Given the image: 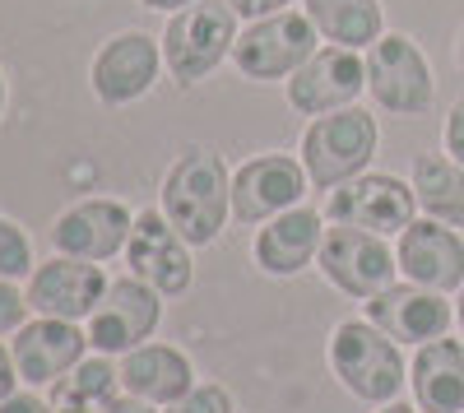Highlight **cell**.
Returning a JSON list of instances; mask_svg holds the SVG:
<instances>
[{
    "label": "cell",
    "mask_w": 464,
    "mask_h": 413,
    "mask_svg": "<svg viewBox=\"0 0 464 413\" xmlns=\"http://www.w3.org/2000/svg\"><path fill=\"white\" fill-rule=\"evenodd\" d=\"M163 214L190 246H214L232 214V177L214 149H186L163 177Z\"/></svg>",
    "instance_id": "obj_1"
},
{
    "label": "cell",
    "mask_w": 464,
    "mask_h": 413,
    "mask_svg": "<svg viewBox=\"0 0 464 413\" xmlns=\"http://www.w3.org/2000/svg\"><path fill=\"white\" fill-rule=\"evenodd\" d=\"M330 367L339 386L362 404H391L404 390V358L372 321H339L330 334Z\"/></svg>",
    "instance_id": "obj_2"
},
{
    "label": "cell",
    "mask_w": 464,
    "mask_h": 413,
    "mask_svg": "<svg viewBox=\"0 0 464 413\" xmlns=\"http://www.w3.org/2000/svg\"><path fill=\"white\" fill-rule=\"evenodd\" d=\"M376 139H381L376 117L362 111L358 102L325 111V117H312V126L302 135V168H306L316 191H334V186L367 172V163L376 154Z\"/></svg>",
    "instance_id": "obj_3"
},
{
    "label": "cell",
    "mask_w": 464,
    "mask_h": 413,
    "mask_svg": "<svg viewBox=\"0 0 464 413\" xmlns=\"http://www.w3.org/2000/svg\"><path fill=\"white\" fill-rule=\"evenodd\" d=\"M163 43V65L177 84H200L205 74H214L232 47H237V10L227 0H196L168 19Z\"/></svg>",
    "instance_id": "obj_4"
},
{
    "label": "cell",
    "mask_w": 464,
    "mask_h": 413,
    "mask_svg": "<svg viewBox=\"0 0 464 413\" xmlns=\"http://www.w3.org/2000/svg\"><path fill=\"white\" fill-rule=\"evenodd\" d=\"M367 93L391 117H422L437 98V80L428 56L409 33H381L367 47Z\"/></svg>",
    "instance_id": "obj_5"
},
{
    "label": "cell",
    "mask_w": 464,
    "mask_h": 413,
    "mask_svg": "<svg viewBox=\"0 0 464 413\" xmlns=\"http://www.w3.org/2000/svg\"><path fill=\"white\" fill-rule=\"evenodd\" d=\"M418 196H413V181L395 177V172H362L353 181H343L330 191L325 200V218L330 223H348V228H362L376 237H400L409 223H413Z\"/></svg>",
    "instance_id": "obj_6"
},
{
    "label": "cell",
    "mask_w": 464,
    "mask_h": 413,
    "mask_svg": "<svg viewBox=\"0 0 464 413\" xmlns=\"http://www.w3.org/2000/svg\"><path fill=\"white\" fill-rule=\"evenodd\" d=\"M316 24L306 10H284V14H269L256 19L237 33V47H232V61L246 80H288V74L316 56Z\"/></svg>",
    "instance_id": "obj_7"
},
{
    "label": "cell",
    "mask_w": 464,
    "mask_h": 413,
    "mask_svg": "<svg viewBox=\"0 0 464 413\" xmlns=\"http://www.w3.org/2000/svg\"><path fill=\"white\" fill-rule=\"evenodd\" d=\"M321 274L348 293V297H376L395 283V270L400 260L395 251L385 246V237L376 233H362V228H348V223H334V228H325V242H321Z\"/></svg>",
    "instance_id": "obj_8"
},
{
    "label": "cell",
    "mask_w": 464,
    "mask_h": 413,
    "mask_svg": "<svg viewBox=\"0 0 464 413\" xmlns=\"http://www.w3.org/2000/svg\"><path fill=\"white\" fill-rule=\"evenodd\" d=\"M159 74H163V43L130 28V33L107 37L98 47V56L89 65V84L102 107H130L159 84Z\"/></svg>",
    "instance_id": "obj_9"
},
{
    "label": "cell",
    "mask_w": 464,
    "mask_h": 413,
    "mask_svg": "<svg viewBox=\"0 0 464 413\" xmlns=\"http://www.w3.org/2000/svg\"><path fill=\"white\" fill-rule=\"evenodd\" d=\"M367 89V56L348 47H316L288 74V102L302 117H325V111L353 107L358 93Z\"/></svg>",
    "instance_id": "obj_10"
},
{
    "label": "cell",
    "mask_w": 464,
    "mask_h": 413,
    "mask_svg": "<svg viewBox=\"0 0 464 413\" xmlns=\"http://www.w3.org/2000/svg\"><path fill=\"white\" fill-rule=\"evenodd\" d=\"M159 288H149L144 279H116L107 283L98 312L89 316V344L98 353H130L140 349L153 330H159V316H163V303H159Z\"/></svg>",
    "instance_id": "obj_11"
},
{
    "label": "cell",
    "mask_w": 464,
    "mask_h": 413,
    "mask_svg": "<svg viewBox=\"0 0 464 413\" xmlns=\"http://www.w3.org/2000/svg\"><path fill=\"white\" fill-rule=\"evenodd\" d=\"M306 168L288 154H260L232 172V218L237 223H269L284 209L302 205L306 196Z\"/></svg>",
    "instance_id": "obj_12"
},
{
    "label": "cell",
    "mask_w": 464,
    "mask_h": 413,
    "mask_svg": "<svg viewBox=\"0 0 464 413\" xmlns=\"http://www.w3.org/2000/svg\"><path fill=\"white\" fill-rule=\"evenodd\" d=\"M130 274L144 279L149 288H159L163 297H181L190 288V242L168 223L163 209H144L135 214V228L126 242Z\"/></svg>",
    "instance_id": "obj_13"
},
{
    "label": "cell",
    "mask_w": 464,
    "mask_h": 413,
    "mask_svg": "<svg viewBox=\"0 0 464 413\" xmlns=\"http://www.w3.org/2000/svg\"><path fill=\"white\" fill-rule=\"evenodd\" d=\"M107 293V274L98 260H74V255H52L47 265L28 274V307L37 316L56 321H89Z\"/></svg>",
    "instance_id": "obj_14"
},
{
    "label": "cell",
    "mask_w": 464,
    "mask_h": 413,
    "mask_svg": "<svg viewBox=\"0 0 464 413\" xmlns=\"http://www.w3.org/2000/svg\"><path fill=\"white\" fill-rule=\"evenodd\" d=\"M367 321L385 330L395 344H432L450 330V303L446 293L422 283H391L385 293L367 297Z\"/></svg>",
    "instance_id": "obj_15"
},
{
    "label": "cell",
    "mask_w": 464,
    "mask_h": 413,
    "mask_svg": "<svg viewBox=\"0 0 464 413\" xmlns=\"http://www.w3.org/2000/svg\"><path fill=\"white\" fill-rule=\"evenodd\" d=\"M84 349H89V334L74 321H56V316H37V321L19 325L14 344H10L19 381H28V386L61 381L65 371H74L84 362Z\"/></svg>",
    "instance_id": "obj_16"
},
{
    "label": "cell",
    "mask_w": 464,
    "mask_h": 413,
    "mask_svg": "<svg viewBox=\"0 0 464 413\" xmlns=\"http://www.w3.org/2000/svg\"><path fill=\"white\" fill-rule=\"evenodd\" d=\"M130 228L135 218L121 200H107V196H93V200H80L70 205L56 228H52V246L61 255H74V260H111L130 242Z\"/></svg>",
    "instance_id": "obj_17"
},
{
    "label": "cell",
    "mask_w": 464,
    "mask_h": 413,
    "mask_svg": "<svg viewBox=\"0 0 464 413\" xmlns=\"http://www.w3.org/2000/svg\"><path fill=\"white\" fill-rule=\"evenodd\" d=\"M395 260L409 274V283L437 288V293L464 288V242H459L455 228H446L437 218H413L400 233Z\"/></svg>",
    "instance_id": "obj_18"
},
{
    "label": "cell",
    "mask_w": 464,
    "mask_h": 413,
    "mask_svg": "<svg viewBox=\"0 0 464 413\" xmlns=\"http://www.w3.org/2000/svg\"><path fill=\"white\" fill-rule=\"evenodd\" d=\"M321 242H325V223L316 209L306 205H293L284 209L279 218H269L260 237H256V265L275 279H293L302 274L312 260L321 255Z\"/></svg>",
    "instance_id": "obj_19"
},
{
    "label": "cell",
    "mask_w": 464,
    "mask_h": 413,
    "mask_svg": "<svg viewBox=\"0 0 464 413\" xmlns=\"http://www.w3.org/2000/svg\"><path fill=\"white\" fill-rule=\"evenodd\" d=\"M121 386L126 395L135 399H149V404H177L181 395L196 390V367L181 349H168V344H140L121 358Z\"/></svg>",
    "instance_id": "obj_20"
},
{
    "label": "cell",
    "mask_w": 464,
    "mask_h": 413,
    "mask_svg": "<svg viewBox=\"0 0 464 413\" xmlns=\"http://www.w3.org/2000/svg\"><path fill=\"white\" fill-rule=\"evenodd\" d=\"M409 381L422 413H464V344L446 334L422 344L409 367Z\"/></svg>",
    "instance_id": "obj_21"
},
{
    "label": "cell",
    "mask_w": 464,
    "mask_h": 413,
    "mask_svg": "<svg viewBox=\"0 0 464 413\" xmlns=\"http://www.w3.org/2000/svg\"><path fill=\"white\" fill-rule=\"evenodd\" d=\"M409 181L422 214L446 223V228H464V168L450 154H418Z\"/></svg>",
    "instance_id": "obj_22"
},
{
    "label": "cell",
    "mask_w": 464,
    "mask_h": 413,
    "mask_svg": "<svg viewBox=\"0 0 464 413\" xmlns=\"http://www.w3.org/2000/svg\"><path fill=\"white\" fill-rule=\"evenodd\" d=\"M306 14H312L316 33L330 47H348V52H367L385 33L381 0H306Z\"/></svg>",
    "instance_id": "obj_23"
},
{
    "label": "cell",
    "mask_w": 464,
    "mask_h": 413,
    "mask_svg": "<svg viewBox=\"0 0 464 413\" xmlns=\"http://www.w3.org/2000/svg\"><path fill=\"white\" fill-rule=\"evenodd\" d=\"M47 399L56 413H107L121 399V367H111L107 358H84L61 381H52Z\"/></svg>",
    "instance_id": "obj_24"
},
{
    "label": "cell",
    "mask_w": 464,
    "mask_h": 413,
    "mask_svg": "<svg viewBox=\"0 0 464 413\" xmlns=\"http://www.w3.org/2000/svg\"><path fill=\"white\" fill-rule=\"evenodd\" d=\"M28 274H33V242L14 218H0V279L19 283Z\"/></svg>",
    "instance_id": "obj_25"
},
{
    "label": "cell",
    "mask_w": 464,
    "mask_h": 413,
    "mask_svg": "<svg viewBox=\"0 0 464 413\" xmlns=\"http://www.w3.org/2000/svg\"><path fill=\"white\" fill-rule=\"evenodd\" d=\"M163 413H232V395L223 386H196L190 395H181L177 404H168Z\"/></svg>",
    "instance_id": "obj_26"
},
{
    "label": "cell",
    "mask_w": 464,
    "mask_h": 413,
    "mask_svg": "<svg viewBox=\"0 0 464 413\" xmlns=\"http://www.w3.org/2000/svg\"><path fill=\"white\" fill-rule=\"evenodd\" d=\"M28 325V293H19L10 279H0V334H14Z\"/></svg>",
    "instance_id": "obj_27"
},
{
    "label": "cell",
    "mask_w": 464,
    "mask_h": 413,
    "mask_svg": "<svg viewBox=\"0 0 464 413\" xmlns=\"http://www.w3.org/2000/svg\"><path fill=\"white\" fill-rule=\"evenodd\" d=\"M446 154L464 168V98L450 107V117H446Z\"/></svg>",
    "instance_id": "obj_28"
},
{
    "label": "cell",
    "mask_w": 464,
    "mask_h": 413,
    "mask_svg": "<svg viewBox=\"0 0 464 413\" xmlns=\"http://www.w3.org/2000/svg\"><path fill=\"white\" fill-rule=\"evenodd\" d=\"M227 5L232 10H237V19H269V14H284L288 5H293V0H227Z\"/></svg>",
    "instance_id": "obj_29"
},
{
    "label": "cell",
    "mask_w": 464,
    "mask_h": 413,
    "mask_svg": "<svg viewBox=\"0 0 464 413\" xmlns=\"http://www.w3.org/2000/svg\"><path fill=\"white\" fill-rule=\"evenodd\" d=\"M14 386H19V367H14V353L0 344V404H5L10 395H14Z\"/></svg>",
    "instance_id": "obj_30"
},
{
    "label": "cell",
    "mask_w": 464,
    "mask_h": 413,
    "mask_svg": "<svg viewBox=\"0 0 464 413\" xmlns=\"http://www.w3.org/2000/svg\"><path fill=\"white\" fill-rule=\"evenodd\" d=\"M0 413H56L52 399H37V395H10L0 404Z\"/></svg>",
    "instance_id": "obj_31"
},
{
    "label": "cell",
    "mask_w": 464,
    "mask_h": 413,
    "mask_svg": "<svg viewBox=\"0 0 464 413\" xmlns=\"http://www.w3.org/2000/svg\"><path fill=\"white\" fill-rule=\"evenodd\" d=\"M107 413H159V408H153L149 399H135V395H121V399H116Z\"/></svg>",
    "instance_id": "obj_32"
},
{
    "label": "cell",
    "mask_w": 464,
    "mask_h": 413,
    "mask_svg": "<svg viewBox=\"0 0 464 413\" xmlns=\"http://www.w3.org/2000/svg\"><path fill=\"white\" fill-rule=\"evenodd\" d=\"M144 10H159V14H177V10H186V5H196V0H140Z\"/></svg>",
    "instance_id": "obj_33"
},
{
    "label": "cell",
    "mask_w": 464,
    "mask_h": 413,
    "mask_svg": "<svg viewBox=\"0 0 464 413\" xmlns=\"http://www.w3.org/2000/svg\"><path fill=\"white\" fill-rule=\"evenodd\" d=\"M381 413H418L413 404H400V399H391V404H381Z\"/></svg>",
    "instance_id": "obj_34"
},
{
    "label": "cell",
    "mask_w": 464,
    "mask_h": 413,
    "mask_svg": "<svg viewBox=\"0 0 464 413\" xmlns=\"http://www.w3.org/2000/svg\"><path fill=\"white\" fill-rule=\"evenodd\" d=\"M5 98H10V89H5V74H0V117H5Z\"/></svg>",
    "instance_id": "obj_35"
},
{
    "label": "cell",
    "mask_w": 464,
    "mask_h": 413,
    "mask_svg": "<svg viewBox=\"0 0 464 413\" xmlns=\"http://www.w3.org/2000/svg\"><path fill=\"white\" fill-rule=\"evenodd\" d=\"M455 61L464 65V33H459V47H455Z\"/></svg>",
    "instance_id": "obj_36"
},
{
    "label": "cell",
    "mask_w": 464,
    "mask_h": 413,
    "mask_svg": "<svg viewBox=\"0 0 464 413\" xmlns=\"http://www.w3.org/2000/svg\"><path fill=\"white\" fill-rule=\"evenodd\" d=\"M455 316H459V330H464V293H459V312Z\"/></svg>",
    "instance_id": "obj_37"
}]
</instances>
